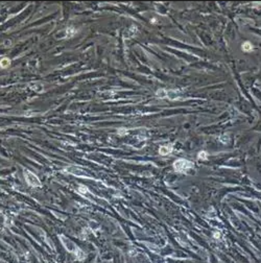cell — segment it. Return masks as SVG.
Here are the masks:
<instances>
[{
	"instance_id": "cell-3",
	"label": "cell",
	"mask_w": 261,
	"mask_h": 263,
	"mask_svg": "<svg viewBox=\"0 0 261 263\" xmlns=\"http://www.w3.org/2000/svg\"><path fill=\"white\" fill-rule=\"evenodd\" d=\"M172 149H173L172 144L163 145V146H161L160 149H159V153H160V155H162V156H166V155H168V154H170L171 151H172Z\"/></svg>"
},
{
	"instance_id": "cell-6",
	"label": "cell",
	"mask_w": 261,
	"mask_h": 263,
	"mask_svg": "<svg viewBox=\"0 0 261 263\" xmlns=\"http://www.w3.org/2000/svg\"><path fill=\"white\" fill-rule=\"evenodd\" d=\"M208 158V154L206 151H200L199 155H197V159L199 160H206Z\"/></svg>"
},
{
	"instance_id": "cell-2",
	"label": "cell",
	"mask_w": 261,
	"mask_h": 263,
	"mask_svg": "<svg viewBox=\"0 0 261 263\" xmlns=\"http://www.w3.org/2000/svg\"><path fill=\"white\" fill-rule=\"evenodd\" d=\"M24 178L26 180V183H27L29 186L32 187H40L41 186V182L40 180H39V178L37 177L36 175H34V173L32 172V171H29L28 169H24Z\"/></svg>"
},
{
	"instance_id": "cell-7",
	"label": "cell",
	"mask_w": 261,
	"mask_h": 263,
	"mask_svg": "<svg viewBox=\"0 0 261 263\" xmlns=\"http://www.w3.org/2000/svg\"><path fill=\"white\" fill-rule=\"evenodd\" d=\"M117 133H118L119 136H124L125 134H128V130L124 129V127H121V129L118 130V132Z\"/></svg>"
},
{
	"instance_id": "cell-1",
	"label": "cell",
	"mask_w": 261,
	"mask_h": 263,
	"mask_svg": "<svg viewBox=\"0 0 261 263\" xmlns=\"http://www.w3.org/2000/svg\"><path fill=\"white\" fill-rule=\"evenodd\" d=\"M194 164L191 161L185 160V159H179L173 163V168L178 172H186L187 170L193 168Z\"/></svg>"
},
{
	"instance_id": "cell-8",
	"label": "cell",
	"mask_w": 261,
	"mask_h": 263,
	"mask_svg": "<svg viewBox=\"0 0 261 263\" xmlns=\"http://www.w3.org/2000/svg\"><path fill=\"white\" fill-rule=\"evenodd\" d=\"M78 191H80V192H82V193H86L87 191H88V189H87L86 187H84V186H80V188H78Z\"/></svg>"
},
{
	"instance_id": "cell-4",
	"label": "cell",
	"mask_w": 261,
	"mask_h": 263,
	"mask_svg": "<svg viewBox=\"0 0 261 263\" xmlns=\"http://www.w3.org/2000/svg\"><path fill=\"white\" fill-rule=\"evenodd\" d=\"M241 48H242V50L244 51V52H250V51H252V49H253V45L250 42H244L242 44V46H241Z\"/></svg>"
},
{
	"instance_id": "cell-5",
	"label": "cell",
	"mask_w": 261,
	"mask_h": 263,
	"mask_svg": "<svg viewBox=\"0 0 261 263\" xmlns=\"http://www.w3.org/2000/svg\"><path fill=\"white\" fill-rule=\"evenodd\" d=\"M10 61L8 60V58H1V62H0V65H1V68H2V69L8 68V67L10 66Z\"/></svg>"
}]
</instances>
